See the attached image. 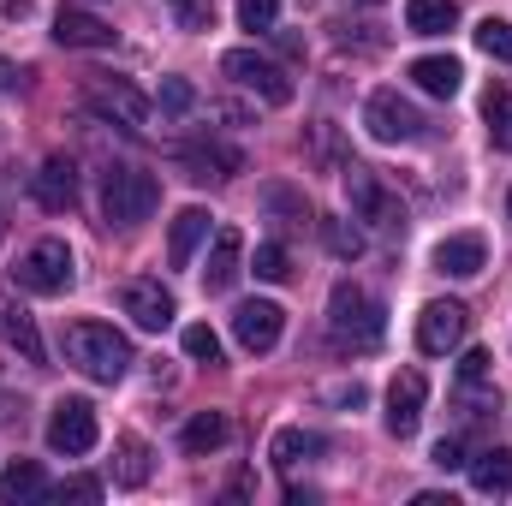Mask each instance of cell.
I'll use <instances>...</instances> for the list:
<instances>
[{"instance_id":"cell-1","label":"cell","mask_w":512,"mask_h":506,"mask_svg":"<svg viewBox=\"0 0 512 506\" xmlns=\"http://www.w3.org/2000/svg\"><path fill=\"white\" fill-rule=\"evenodd\" d=\"M328 340H334V352H352V358H364V352H376L387 340V316L382 304L364 292V286H352V280H340L334 292H328Z\"/></svg>"},{"instance_id":"cell-2","label":"cell","mask_w":512,"mask_h":506,"mask_svg":"<svg viewBox=\"0 0 512 506\" xmlns=\"http://www.w3.org/2000/svg\"><path fill=\"white\" fill-rule=\"evenodd\" d=\"M66 358L90 381H120L131 370V340L114 334L108 322H72L66 328Z\"/></svg>"},{"instance_id":"cell-3","label":"cell","mask_w":512,"mask_h":506,"mask_svg":"<svg viewBox=\"0 0 512 506\" xmlns=\"http://www.w3.org/2000/svg\"><path fill=\"white\" fill-rule=\"evenodd\" d=\"M155 203H161L155 173H143V167H108V173H102V215H108L114 227H137V221H149Z\"/></svg>"},{"instance_id":"cell-4","label":"cell","mask_w":512,"mask_h":506,"mask_svg":"<svg viewBox=\"0 0 512 506\" xmlns=\"http://www.w3.org/2000/svg\"><path fill=\"white\" fill-rule=\"evenodd\" d=\"M18 286L24 292H36V298H54V292H66L72 286V251H66V239H36L30 251L18 256Z\"/></svg>"},{"instance_id":"cell-5","label":"cell","mask_w":512,"mask_h":506,"mask_svg":"<svg viewBox=\"0 0 512 506\" xmlns=\"http://www.w3.org/2000/svg\"><path fill=\"white\" fill-rule=\"evenodd\" d=\"M84 102H90V114L120 120L126 131H143V120H149V96L137 84H126V78H108V72L84 78Z\"/></svg>"},{"instance_id":"cell-6","label":"cell","mask_w":512,"mask_h":506,"mask_svg":"<svg viewBox=\"0 0 512 506\" xmlns=\"http://www.w3.org/2000/svg\"><path fill=\"white\" fill-rule=\"evenodd\" d=\"M221 72L239 84V90H251V96H262L268 108H286L292 102V78L274 66V60H262V54H251V48H227L221 54Z\"/></svg>"},{"instance_id":"cell-7","label":"cell","mask_w":512,"mask_h":506,"mask_svg":"<svg viewBox=\"0 0 512 506\" xmlns=\"http://www.w3.org/2000/svg\"><path fill=\"white\" fill-rule=\"evenodd\" d=\"M346 197H352V215H358V221H376V227H387V233L405 227V203L382 185V173H370V167H346Z\"/></svg>"},{"instance_id":"cell-8","label":"cell","mask_w":512,"mask_h":506,"mask_svg":"<svg viewBox=\"0 0 512 506\" xmlns=\"http://www.w3.org/2000/svg\"><path fill=\"white\" fill-rule=\"evenodd\" d=\"M96 441H102L96 405H90V399H60V405H54V417H48V447H54V453H66V459H78V453H90Z\"/></svg>"},{"instance_id":"cell-9","label":"cell","mask_w":512,"mask_h":506,"mask_svg":"<svg viewBox=\"0 0 512 506\" xmlns=\"http://www.w3.org/2000/svg\"><path fill=\"white\" fill-rule=\"evenodd\" d=\"M364 126L376 143H417L423 137V114L399 96V90H376L370 102H364Z\"/></svg>"},{"instance_id":"cell-10","label":"cell","mask_w":512,"mask_h":506,"mask_svg":"<svg viewBox=\"0 0 512 506\" xmlns=\"http://www.w3.org/2000/svg\"><path fill=\"white\" fill-rule=\"evenodd\" d=\"M465 328H471V310L453 304V298H435V304H423V316H417V346H423L429 358H441V352H453V346L465 340Z\"/></svg>"},{"instance_id":"cell-11","label":"cell","mask_w":512,"mask_h":506,"mask_svg":"<svg viewBox=\"0 0 512 506\" xmlns=\"http://www.w3.org/2000/svg\"><path fill=\"white\" fill-rule=\"evenodd\" d=\"M280 328H286V310L268 304V298H245V304L233 310V340H239L245 352H274V346H280Z\"/></svg>"},{"instance_id":"cell-12","label":"cell","mask_w":512,"mask_h":506,"mask_svg":"<svg viewBox=\"0 0 512 506\" xmlns=\"http://www.w3.org/2000/svg\"><path fill=\"white\" fill-rule=\"evenodd\" d=\"M120 304H126V316L137 322V328H167L173 316H179V304H173V292L161 286V280H149V274H137V280H126V292H120Z\"/></svg>"},{"instance_id":"cell-13","label":"cell","mask_w":512,"mask_h":506,"mask_svg":"<svg viewBox=\"0 0 512 506\" xmlns=\"http://www.w3.org/2000/svg\"><path fill=\"white\" fill-rule=\"evenodd\" d=\"M423 399H429V381L423 370H399L393 387H387V429L405 441V435H417V423H423Z\"/></svg>"},{"instance_id":"cell-14","label":"cell","mask_w":512,"mask_h":506,"mask_svg":"<svg viewBox=\"0 0 512 506\" xmlns=\"http://www.w3.org/2000/svg\"><path fill=\"white\" fill-rule=\"evenodd\" d=\"M173 155L185 161V179H197V185L245 173V155H239V149H227V143H215V137H203V143H179Z\"/></svg>"},{"instance_id":"cell-15","label":"cell","mask_w":512,"mask_h":506,"mask_svg":"<svg viewBox=\"0 0 512 506\" xmlns=\"http://www.w3.org/2000/svg\"><path fill=\"white\" fill-rule=\"evenodd\" d=\"M245 274V233L239 227H215V245L203 262V292H233Z\"/></svg>"},{"instance_id":"cell-16","label":"cell","mask_w":512,"mask_h":506,"mask_svg":"<svg viewBox=\"0 0 512 506\" xmlns=\"http://www.w3.org/2000/svg\"><path fill=\"white\" fill-rule=\"evenodd\" d=\"M0 340H6L24 364H36V370L48 364V346H42V334H36V316H30L12 292H0Z\"/></svg>"},{"instance_id":"cell-17","label":"cell","mask_w":512,"mask_h":506,"mask_svg":"<svg viewBox=\"0 0 512 506\" xmlns=\"http://www.w3.org/2000/svg\"><path fill=\"white\" fill-rule=\"evenodd\" d=\"M114 24H102L96 12H78V6H60V18H54V42L60 48H114Z\"/></svg>"},{"instance_id":"cell-18","label":"cell","mask_w":512,"mask_h":506,"mask_svg":"<svg viewBox=\"0 0 512 506\" xmlns=\"http://www.w3.org/2000/svg\"><path fill=\"white\" fill-rule=\"evenodd\" d=\"M36 203H42L48 215H66V209L78 203V167H72L66 155H48V161H42V173H36Z\"/></svg>"},{"instance_id":"cell-19","label":"cell","mask_w":512,"mask_h":506,"mask_svg":"<svg viewBox=\"0 0 512 506\" xmlns=\"http://www.w3.org/2000/svg\"><path fill=\"white\" fill-rule=\"evenodd\" d=\"M483 262H489L483 233H453V239H441V245H435V268H441V274H453V280L483 274Z\"/></svg>"},{"instance_id":"cell-20","label":"cell","mask_w":512,"mask_h":506,"mask_svg":"<svg viewBox=\"0 0 512 506\" xmlns=\"http://www.w3.org/2000/svg\"><path fill=\"white\" fill-rule=\"evenodd\" d=\"M48 495H54V483H48V471L36 459H12L0 471V501L6 506H30V501H48Z\"/></svg>"},{"instance_id":"cell-21","label":"cell","mask_w":512,"mask_h":506,"mask_svg":"<svg viewBox=\"0 0 512 506\" xmlns=\"http://www.w3.org/2000/svg\"><path fill=\"white\" fill-rule=\"evenodd\" d=\"M411 84L423 90V96H459V84H465V66L453 60V54H423V60H411Z\"/></svg>"},{"instance_id":"cell-22","label":"cell","mask_w":512,"mask_h":506,"mask_svg":"<svg viewBox=\"0 0 512 506\" xmlns=\"http://www.w3.org/2000/svg\"><path fill=\"white\" fill-rule=\"evenodd\" d=\"M203 239H209V215H203V209H179V215H173V233H167V262L185 268Z\"/></svg>"},{"instance_id":"cell-23","label":"cell","mask_w":512,"mask_h":506,"mask_svg":"<svg viewBox=\"0 0 512 506\" xmlns=\"http://www.w3.org/2000/svg\"><path fill=\"white\" fill-rule=\"evenodd\" d=\"M471 489L477 495H512V447H489L471 459Z\"/></svg>"},{"instance_id":"cell-24","label":"cell","mask_w":512,"mask_h":506,"mask_svg":"<svg viewBox=\"0 0 512 506\" xmlns=\"http://www.w3.org/2000/svg\"><path fill=\"white\" fill-rule=\"evenodd\" d=\"M453 24H459L453 0H405V30L411 36H447Z\"/></svg>"},{"instance_id":"cell-25","label":"cell","mask_w":512,"mask_h":506,"mask_svg":"<svg viewBox=\"0 0 512 506\" xmlns=\"http://www.w3.org/2000/svg\"><path fill=\"white\" fill-rule=\"evenodd\" d=\"M179 441H185V453H197V459H203V453L227 447V417H221V411H197V417L185 423V435H179Z\"/></svg>"},{"instance_id":"cell-26","label":"cell","mask_w":512,"mask_h":506,"mask_svg":"<svg viewBox=\"0 0 512 506\" xmlns=\"http://www.w3.org/2000/svg\"><path fill=\"white\" fill-rule=\"evenodd\" d=\"M483 120H489L495 149H507L512 155V90L507 84H489V96H483Z\"/></svg>"},{"instance_id":"cell-27","label":"cell","mask_w":512,"mask_h":506,"mask_svg":"<svg viewBox=\"0 0 512 506\" xmlns=\"http://www.w3.org/2000/svg\"><path fill=\"white\" fill-rule=\"evenodd\" d=\"M304 453H322V435H304V429H280V435H274V447H268L274 471H292Z\"/></svg>"},{"instance_id":"cell-28","label":"cell","mask_w":512,"mask_h":506,"mask_svg":"<svg viewBox=\"0 0 512 506\" xmlns=\"http://www.w3.org/2000/svg\"><path fill=\"white\" fill-rule=\"evenodd\" d=\"M120 483L143 489L149 483V441L143 435H120Z\"/></svg>"},{"instance_id":"cell-29","label":"cell","mask_w":512,"mask_h":506,"mask_svg":"<svg viewBox=\"0 0 512 506\" xmlns=\"http://www.w3.org/2000/svg\"><path fill=\"white\" fill-rule=\"evenodd\" d=\"M322 245L340 256V262H358V256L370 251V239H364L352 221H322Z\"/></svg>"},{"instance_id":"cell-30","label":"cell","mask_w":512,"mask_h":506,"mask_svg":"<svg viewBox=\"0 0 512 506\" xmlns=\"http://www.w3.org/2000/svg\"><path fill=\"white\" fill-rule=\"evenodd\" d=\"M179 346H185V358H197V364H221V334H215L209 322H191V328L179 334Z\"/></svg>"},{"instance_id":"cell-31","label":"cell","mask_w":512,"mask_h":506,"mask_svg":"<svg viewBox=\"0 0 512 506\" xmlns=\"http://www.w3.org/2000/svg\"><path fill=\"white\" fill-rule=\"evenodd\" d=\"M310 161H316V167H340V173H346V149H340V131L328 126V120H322V126H310Z\"/></svg>"},{"instance_id":"cell-32","label":"cell","mask_w":512,"mask_h":506,"mask_svg":"<svg viewBox=\"0 0 512 506\" xmlns=\"http://www.w3.org/2000/svg\"><path fill=\"white\" fill-rule=\"evenodd\" d=\"M477 48H483L489 60H507L512 66V24L507 18H483V24H477Z\"/></svg>"},{"instance_id":"cell-33","label":"cell","mask_w":512,"mask_h":506,"mask_svg":"<svg viewBox=\"0 0 512 506\" xmlns=\"http://www.w3.org/2000/svg\"><path fill=\"white\" fill-rule=\"evenodd\" d=\"M251 274H256V280H286V274H292V256H286V245H274V239H268V245H256Z\"/></svg>"},{"instance_id":"cell-34","label":"cell","mask_w":512,"mask_h":506,"mask_svg":"<svg viewBox=\"0 0 512 506\" xmlns=\"http://www.w3.org/2000/svg\"><path fill=\"white\" fill-rule=\"evenodd\" d=\"M239 24L245 30H274L280 24V0H239Z\"/></svg>"},{"instance_id":"cell-35","label":"cell","mask_w":512,"mask_h":506,"mask_svg":"<svg viewBox=\"0 0 512 506\" xmlns=\"http://www.w3.org/2000/svg\"><path fill=\"white\" fill-rule=\"evenodd\" d=\"M167 6H173L179 30H209V18H215V0H167Z\"/></svg>"},{"instance_id":"cell-36","label":"cell","mask_w":512,"mask_h":506,"mask_svg":"<svg viewBox=\"0 0 512 506\" xmlns=\"http://www.w3.org/2000/svg\"><path fill=\"white\" fill-rule=\"evenodd\" d=\"M161 108H167V114H191V108H197V90H191L185 78H161Z\"/></svg>"},{"instance_id":"cell-37","label":"cell","mask_w":512,"mask_h":506,"mask_svg":"<svg viewBox=\"0 0 512 506\" xmlns=\"http://www.w3.org/2000/svg\"><path fill=\"white\" fill-rule=\"evenodd\" d=\"M262 203H268L274 215H286V221H304V215H310V209H304V197H298V191H286V185H268V191H262Z\"/></svg>"},{"instance_id":"cell-38","label":"cell","mask_w":512,"mask_h":506,"mask_svg":"<svg viewBox=\"0 0 512 506\" xmlns=\"http://www.w3.org/2000/svg\"><path fill=\"white\" fill-rule=\"evenodd\" d=\"M429 465H435V471H465V465H471V459H465V441L441 435V441H435V453H429Z\"/></svg>"},{"instance_id":"cell-39","label":"cell","mask_w":512,"mask_h":506,"mask_svg":"<svg viewBox=\"0 0 512 506\" xmlns=\"http://www.w3.org/2000/svg\"><path fill=\"white\" fill-rule=\"evenodd\" d=\"M54 501H102V483H96V477H66V483L54 489Z\"/></svg>"},{"instance_id":"cell-40","label":"cell","mask_w":512,"mask_h":506,"mask_svg":"<svg viewBox=\"0 0 512 506\" xmlns=\"http://www.w3.org/2000/svg\"><path fill=\"white\" fill-rule=\"evenodd\" d=\"M364 381H340V387H322V405H364Z\"/></svg>"},{"instance_id":"cell-41","label":"cell","mask_w":512,"mask_h":506,"mask_svg":"<svg viewBox=\"0 0 512 506\" xmlns=\"http://www.w3.org/2000/svg\"><path fill=\"white\" fill-rule=\"evenodd\" d=\"M489 364H495L489 352H465V364H459V376H465L471 387H477V381H489Z\"/></svg>"},{"instance_id":"cell-42","label":"cell","mask_w":512,"mask_h":506,"mask_svg":"<svg viewBox=\"0 0 512 506\" xmlns=\"http://www.w3.org/2000/svg\"><path fill=\"white\" fill-rule=\"evenodd\" d=\"M215 114H221L227 126H245V120H251V108H239V102H215Z\"/></svg>"},{"instance_id":"cell-43","label":"cell","mask_w":512,"mask_h":506,"mask_svg":"<svg viewBox=\"0 0 512 506\" xmlns=\"http://www.w3.org/2000/svg\"><path fill=\"white\" fill-rule=\"evenodd\" d=\"M18 84H24V72L12 60H0V90H18Z\"/></svg>"},{"instance_id":"cell-44","label":"cell","mask_w":512,"mask_h":506,"mask_svg":"<svg viewBox=\"0 0 512 506\" xmlns=\"http://www.w3.org/2000/svg\"><path fill=\"white\" fill-rule=\"evenodd\" d=\"M411 506H453V495H435V489H423V495H411Z\"/></svg>"},{"instance_id":"cell-45","label":"cell","mask_w":512,"mask_h":506,"mask_svg":"<svg viewBox=\"0 0 512 506\" xmlns=\"http://www.w3.org/2000/svg\"><path fill=\"white\" fill-rule=\"evenodd\" d=\"M12 417H18V399H12V393H0V423H12Z\"/></svg>"},{"instance_id":"cell-46","label":"cell","mask_w":512,"mask_h":506,"mask_svg":"<svg viewBox=\"0 0 512 506\" xmlns=\"http://www.w3.org/2000/svg\"><path fill=\"white\" fill-rule=\"evenodd\" d=\"M0 6H6V18H24L30 12V0H0Z\"/></svg>"},{"instance_id":"cell-47","label":"cell","mask_w":512,"mask_h":506,"mask_svg":"<svg viewBox=\"0 0 512 506\" xmlns=\"http://www.w3.org/2000/svg\"><path fill=\"white\" fill-rule=\"evenodd\" d=\"M358 6H382V0H358Z\"/></svg>"},{"instance_id":"cell-48","label":"cell","mask_w":512,"mask_h":506,"mask_svg":"<svg viewBox=\"0 0 512 506\" xmlns=\"http://www.w3.org/2000/svg\"><path fill=\"white\" fill-rule=\"evenodd\" d=\"M507 221H512V197H507Z\"/></svg>"}]
</instances>
